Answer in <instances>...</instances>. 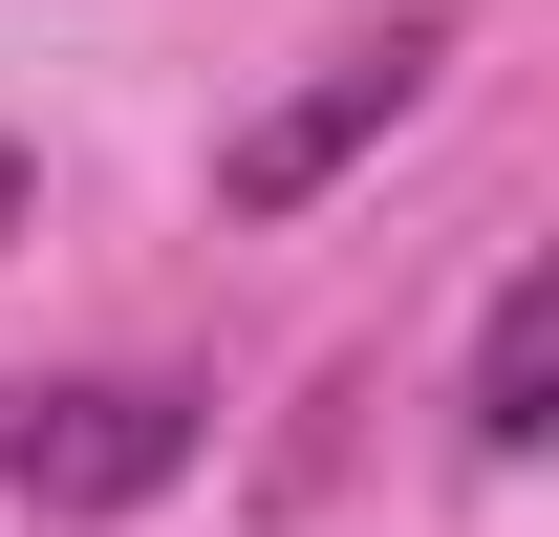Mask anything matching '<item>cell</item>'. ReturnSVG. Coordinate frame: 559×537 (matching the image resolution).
<instances>
[{"instance_id":"2","label":"cell","mask_w":559,"mask_h":537,"mask_svg":"<svg viewBox=\"0 0 559 537\" xmlns=\"http://www.w3.org/2000/svg\"><path fill=\"white\" fill-rule=\"evenodd\" d=\"M430 65H452V22H388V44H345L323 86H280L259 130L215 151V215H301L323 172H345V151H388V130L430 108Z\"/></svg>"},{"instance_id":"1","label":"cell","mask_w":559,"mask_h":537,"mask_svg":"<svg viewBox=\"0 0 559 537\" xmlns=\"http://www.w3.org/2000/svg\"><path fill=\"white\" fill-rule=\"evenodd\" d=\"M194 473V387H151V366H108V387H0V494L22 516H151Z\"/></svg>"},{"instance_id":"4","label":"cell","mask_w":559,"mask_h":537,"mask_svg":"<svg viewBox=\"0 0 559 537\" xmlns=\"http://www.w3.org/2000/svg\"><path fill=\"white\" fill-rule=\"evenodd\" d=\"M0 215H22V151H0Z\"/></svg>"},{"instance_id":"3","label":"cell","mask_w":559,"mask_h":537,"mask_svg":"<svg viewBox=\"0 0 559 537\" xmlns=\"http://www.w3.org/2000/svg\"><path fill=\"white\" fill-rule=\"evenodd\" d=\"M538 430H559V259H516L474 323V452H538Z\"/></svg>"}]
</instances>
